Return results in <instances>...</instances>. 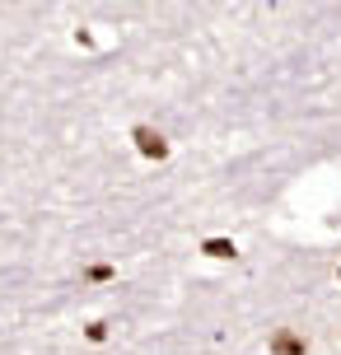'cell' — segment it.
<instances>
[{"mask_svg":"<svg viewBox=\"0 0 341 355\" xmlns=\"http://www.w3.org/2000/svg\"><path fill=\"white\" fill-rule=\"evenodd\" d=\"M136 150H141L145 159H164L168 155V141H164L159 131H150V126H136Z\"/></svg>","mask_w":341,"mask_h":355,"instance_id":"obj_1","label":"cell"},{"mask_svg":"<svg viewBox=\"0 0 341 355\" xmlns=\"http://www.w3.org/2000/svg\"><path fill=\"white\" fill-rule=\"evenodd\" d=\"M271 351L276 355H304V341L295 337V332H281V337L271 341Z\"/></svg>","mask_w":341,"mask_h":355,"instance_id":"obj_2","label":"cell"},{"mask_svg":"<svg viewBox=\"0 0 341 355\" xmlns=\"http://www.w3.org/2000/svg\"><path fill=\"white\" fill-rule=\"evenodd\" d=\"M206 252H211V257H234V243H229V239H211Z\"/></svg>","mask_w":341,"mask_h":355,"instance_id":"obj_3","label":"cell"}]
</instances>
